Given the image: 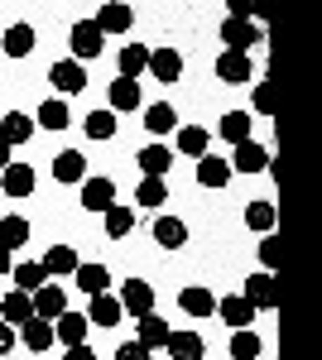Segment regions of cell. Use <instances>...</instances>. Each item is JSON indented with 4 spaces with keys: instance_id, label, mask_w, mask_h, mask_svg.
Segmentation results:
<instances>
[{
    "instance_id": "obj_1",
    "label": "cell",
    "mask_w": 322,
    "mask_h": 360,
    "mask_svg": "<svg viewBox=\"0 0 322 360\" xmlns=\"http://www.w3.org/2000/svg\"><path fill=\"white\" fill-rule=\"evenodd\" d=\"M68 49H73V63L101 58V53H106V34L92 25V20H78V25H73V34H68Z\"/></svg>"
},
{
    "instance_id": "obj_2",
    "label": "cell",
    "mask_w": 322,
    "mask_h": 360,
    "mask_svg": "<svg viewBox=\"0 0 322 360\" xmlns=\"http://www.w3.org/2000/svg\"><path fill=\"white\" fill-rule=\"evenodd\" d=\"M49 82H54V91H63V96H78V91H87V68L73 63V58H63V63L49 68Z\"/></svg>"
},
{
    "instance_id": "obj_3",
    "label": "cell",
    "mask_w": 322,
    "mask_h": 360,
    "mask_svg": "<svg viewBox=\"0 0 322 360\" xmlns=\"http://www.w3.org/2000/svg\"><path fill=\"white\" fill-rule=\"evenodd\" d=\"M245 303L255 307V312H260V307H279V283H274V274H265V269H260V274H250L245 278V293H241Z\"/></svg>"
},
{
    "instance_id": "obj_4",
    "label": "cell",
    "mask_w": 322,
    "mask_h": 360,
    "mask_svg": "<svg viewBox=\"0 0 322 360\" xmlns=\"http://www.w3.org/2000/svg\"><path fill=\"white\" fill-rule=\"evenodd\" d=\"M221 44H226V53H250L260 44V29L250 20H221Z\"/></svg>"
},
{
    "instance_id": "obj_5",
    "label": "cell",
    "mask_w": 322,
    "mask_h": 360,
    "mask_svg": "<svg viewBox=\"0 0 322 360\" xmlns=\"http://www.w3.org/2000/svg\"><path fill=\"white\" fill-rule=\"evenodd\" d=\"M120 307H125L130 317L154 312V283H144V278H125V283H120Z\"/></svg>"
},
{
    "instance_id": "obj_6",
    "label": "cell",
    "mask_w": 322,
    "mask_h": 360,
    "mask_svg": "<svg viewBox=\"0 0 322 360\" xmlns=\"http://www.w3.org/2000/svg\"><path fill=\"white\" fill-rule=\"evenodd\" d=\"M82 207L106 217L111 207H116V183L111 178H82Z\"/></svg>"
},
{
    "instance_id": "obj_7",
    "label": "cell",
    "mask_w": 322,
    "mask_h": 360,
    "mask_svg": "<svg viewBox=\"0 0 322 360\" xmlns=\"http://www.w3.org/2000/svg\"><path fill=\"white\" fill-rule=\"evenodd\" d=\"M29 298H34V317H44V322H58V317L68 312V293H63L58 283H44V288H34Z\"/></svg>"
},
{
    "instance_id": "obj_8",
    "label": "cell",
    "mask_w": 322,
    "mask_h": 360,
    "mask_svg": "<svg viewBox=\"0 0 322 360\" xmlns=\"http://www.w3.org/2000/svg\"><path fill=\"white\" fill-rule=\"evenodd\" d=\"M149 77L154 82H178L183 77V53L178 49H149Z\"/></svg>"
},
{
    "instance_id": "obj_9",
    "label": "cell",
    "mask_w": 322,
    "mask_h": 360,
    "mask_svg": "<svg viewBox=\"0 0 322 360\" xmlns=\"http://www.w3.org/2000/svg\"><path fill=\"white\" fill-rule=\"evenodd\" d=\"M269 164H274V159H269V149H265V144L245 139V144H236V159H231V173H265Z\"/></svg>"
},
{
    "instance_id": "obj_10",
    "label": "cell",
    "mask_w": 322,
    "mask_h": 360,
    "mask_svg": "<svg viewBox=\"0 0 322 360\" xmlns=\"http://www.w3.org/2000/svg\"><path fill=\"white\" fill-rule=\"evenodd\" d=\"M163 351H168V360H202L207 356V341L197 332H168Z\"/></svg>"
},
{
    "instance_id": "obj_11",
    "label": "cell",
    "mask_w": 322,
    "mask_h": 360,
    "mask_svg": "<svg viewBox=\"0 0 322 360\" xmlns=\"http://www.w3.org/2000/svg\"><path fill=\"white\" fill-rule=\"evenodd\" d=\"M34 44H39V34H34V25H10L5 29V39H0V49H5V58H29L34 53Z\"/></svg>"
},
{
    "instance_id": "obj_12",
    "label": "cell",
    "mask_w": 322,
    "mask_h": 360,
    "mask_svg": "<svg viewBox=\"0 0 322 360\" xmlns=\"http://www.w3.org/2000/svg\"><path fill=\"white\" fill-rule=\"evenodd\" d=\"M0 193L5 197H29L34 193V164H20V159H15V164L0 173Z\"/></svg>"
},
{
    "instance_id": "obj_13",
    "label": "cell",
    "mask_w": 322,
    "mask_h": 360,
    "mask_svg": "<svg viewBox=\"0 0 322 360\" xmlns=\"http://www.w3.org/2000/svg\"><path fill=\"white\" fill-rule=\"evenodd\" d=\"M178 307H183L188 317H212V312H216V293H212V288H202V283H188V288L178 293Z\"/></svg>"
},
{
    "instance_id": "obj_14",
    "label": "cell",
    "mask_w": 322,
    "mask_h": 360,
    "mask_svg": "<svg viewBox=\"0 0 322 360\" xmlns=\"http://www.w3.org/2000/svg\"><path fill=\"white\" fill-rule=\"evenodd\" d=\"M135 327H140V336H135V341H140L144 351H163V341H168V332H173V327L163 322L159 312H144V317H140Z\"/></svg>"
},
{
    "instance_id": "obj_15",
    "label": "cell",
    "mask_w": 322,
    "mask_h": 360,
    "mask_svg": "<svg viewBox=\"0 0 322 360\" xmlns=\"http://www.w3.org/2000/svg\"><path fill=\"white\" fill-rule=\"evenodd\" d=\"M68 125H73V111H68L63 96H49L39 106V115H34V130H68Z\"/></svg>"
},
{
    "instance_id": "obj_16",
    "label": "cell",
    "mask_w": 322,
    "mask_h": 360,
    "mask_svg": "<svg viewBox=\"0 0 322 360\" xmlns=\"http://www.w3.org/2000/svg\"><path fill=\"white\" fill-rule=\"evenodd\" d=\"M92 25L101 29V34H125L135 25V10L130 5H101L97 15H92Z\"/></svg>"
},
{
    "instance_id": "obj_17",
    "label": "cell",
    "mask_w": 322,
    "mask_h": 360,
    "mask_svg": "<svg viewBox=\"0 0 322 360\" xmlns=\"http://www.w3.org/2000/svg\"><path fill=\"white\" fill-rule=\"evenodd\" d=\"M154 245L183 250L188 245V221H183V217H159V221H154Z\"/></svg>"
},
{
    "instance_id": "obj_18",
    "label": "cell",
    "mask_w": 322,
    "mask_h": 360,
    "mask_svg": "<svg viewBox=\"0 0 322 360\" xmlns=\"http://www.w3.org/2000/svg\"><path fill=\"white\" fill-rule=\"evenodd\" d=\"M216 77L221 82H250L255 77V63H250V53H221L216 58Z\"/></svg>"
},
{
    "instance_id": "obj_19",
    "label": "cell",
    "mask_w": 322,
    "mask_h": 360,
    "mask_svg": "<svg viewBox=\"0 0 322 360\" xmlns=\"http://www.w3.org/2000/svg\"><path fill=\"white\" fill-rule=\"evenodd\" d=\"M168 164H173V149L159 144V139H149V144L140 149V168H144V178H163Z\"/></svg>"
},
{
    "instance_id": "obj_20",
    "label": "cell",
    "mask_w": 322,
    "mask_h": 360,
    "mask_svg": "<svg viewBox=\"0 0 322 360\" xmlns=\"http://www.w3.org/2000/svg\"><path fill=\"white\" fill-rule=\"evenodd\" d=\"M140 106H144V96H140V82H130V77H116V82H111V106L106 111H140Z\"/></svg>"
},
{
    "instance_id": "obj_21",
    "label": "cell",
    "mask_w": 322,
    "mask_h": 360,
    "mask_svg": "<svg viewBox=\"0 0 322 360\" xmlns=\"http://www.w3.org/2000/svg\"><path fill=\"white\" fill-rule=\"evenodd\" d=\"M144 130H149V139L173 135V130H178V111H173L168 101H154V106L144 111Z\"/></svg>"
},
{
    "instance_id": "obj_22",
    "label": "cell",
    "mask_w": 322,
    "mask_h": 360,
    "mask_svg": "<svg viewBox=\"0 0 322 360\" xmlns=\"http://www.w3.org/2000/svg\"><path fill=\"white\" fill-rule=\"evenodd\" d=\"M87 327H92V322H87L82 312H63V317L54 322V341H63V346H82V341H87Z\"/></svg>"
},
{
    "instance_id": "obj_23",
    "label": "cell",
    "mask_w": 322,
    "mask_h": 360,
    "mask_svg": "<svg viewBox=\"0 0 322 360\" xmlns=\"http://www.w3.org/2000/svg\"><path fill=\"white\" fill-rule=\"evenodd\" d=\"M29 317H34V298L29 293H5V303H0V322H10V327H25Z\"/></svg>"
},
{
    "instance_id": "obj_24",
    "label": "cell",
    "mask_w": 322,
    "mask_h": 360,
    "mask_svg": "<svg viewBox=\"0 0 322 360\" xmlns=\"http://www.w3.org/2000/svg\"><path fill=\"white\" fill-rule=\"evenodd\" d=\"M120 317H125V307H120V298H111V293H97L92 307H87V322H97V327H116Z\"/></svg>"
},
{
    "instance_id": "obj_25",
    "label": "cell",
    "mask_w": 322,
    "mask_h": 360,
    "mask_svg": "<svg viewBox=\"0 0 322 360\" xmlns=\"http://www.w3.org/2000/svg\"><path fill=\"white\" fill-rule=\"evenodd\" d=\"M216 312H221V317H226V327H236V332L255 322V307L245 303L241 293H231V298H216Z\"/></svg>"
},
{
    "instance_id": "obj_26",
    "label": "cell",
    "mask_w": 322,
    "mask_h": 360,
    "mask_svg": "<svg viewBox=\"0 0 322 360\" xmlns=\"http://www.w3.org/2000/svg\"><path fill=\"white\" fill-rule=\"evenodd\" d=\"M173 135H178V154H188V159H202L212 144V130H202V125H178Z\"/></svg>"
},
{
    "instance_id": "obj_27",
    "label": "cell",
    "mask_w": 322,
    "mask_h": 360,
    "mask_svg": "<svg viewBox=\"0 0 322 360\" xmlns=\"http://www.w3.org/2000/svg\"><path fill=\"white\" fill-rule=\"evenodd\" d=\"M197 183H202V188H226V183H231V164L216 159V154H202V159H197Z\"/></svg>"
},
{
    "instance_id": "obj_28",
    "label": "cell",
    "mask_w": 322,
    "mask_h": 360,
    "mask_svg": "<svg viewBox=\"0 0 322 360\" xmlns=\"http://www.w3.org/2000/svg\"><path fill=\"white\" fill-rule=\"evenodd\" d=\"M0 139L15 149V144H25V139H34V115L25 111H10L5 120H0Z\"/></svg>"
},
{
    "instance_id": "obj_29",
    "label": "cell",
    "mask_w": 322,
    "mask_h": 360,
    "mask_svg": "<svg viewBox=\"0 0 322 360\" xmlns=\"http://www.w3.org/2000/svg\"><path fill=\"white\" fill-rule=\"evenodd\" d=\"M54 178L58 183H82V178H87V159H82L78 149H63L54 159Z\"/></svg>"
},
{
    "instance_id": "obj_30",
    "label": "cell",
    "mask_w": 322,
    "mask_h": 360,
    "mask_svg": "<svg viewBox=\"0 0 322 360\" xmlns=\"http://www.w3.org/2000/svg\"><path fill=\"white\" fill-rule=\"evenodd\" d=\"M216 135L226 139L231 149H236V144H245V139H250V111H226V115H221V130H216Z\"/></svg>"
},
{
    "instance_id": "obj_31",
    "label": "cell",
    "mask_w": 322,
    "mask_h": 360,
    "mask_svg": "<svg viewBox=\"0 0 322 360\" xmlns=\"http://www.w3.org/2000/svg\"><path fill=\"white\" fill-rule=\"evenodd\" d=\"M39 264H44V274H78L82 259H78V250H73V245H54Z\"/></svg>"
},
{
    "instance_id": "obj_32",
    "label": "cell",
    "mask_w": 322,
    "mask_h": 360,
    "mask_svg": "<svg viewBox=\"0 0 322 360\" xmlns=\"http://www.w3.org/2000/svg\"><path fill=\"white\" fill-rule=\"evenodd\" d=\"M73 278H78V288L87 293V298H97V293H106V288H111V274L101 269V264H78V274H73Z\"/></svg>"
},
{
    "instance_id": "obj_33",
    "label": "cell",
    "mask_w": 322,
    "mask_h": 360,
    "mask_svg": "<svg viewBox=\"0 0 322 360\" xmlns=\"http://www.w3.org/2000/svg\"><path fill=\"white\" fill-rule=\"evenodd\" d=\"M20 336H25L29 351H49V346H54V322H44V317H29L25 327H20Z\"/></svg>"
},
{
    "instance_id": "obj_34",
    "label": "cell",
    "mask_w": 322,
    "mask_h": 360,
    "mask_svg": "<svg viewBox=\"0 0 322 360\" xmlns=\"http://www.w3.org/2000/svg\"><path fill=\"white\" fill-rule=\"evenodd\" d=\"M140 72H149V49H144V44H130V49H120V77L140 82Z\"/></svg>"
},
{
    "instance_id": "obj_35",
    "label": "cell",
    "mask_w": 322,
    "mask_h": 360,
    "mask_svg": "<svg viewBox=\"0 0 322 360\" xmlns=\"http://www.w3.org/2000/svg\"><path fill=\"white\" fill-rule=\"evenodd\" d=\"M10 274H15V288H20V293H34V288H44V283H49V274H44V264H39V259L15 264Z\"/></svg>"
},
{
    "instance_id": "obj_36",
    "label": "cell",
    "mask_w": 322,
    "mask_h": 360,
    "mask_svg": "<svg viewBox=\"0 0 322 360\" xmlns=\"http://www.w3.org/2000/svg\"><path fill=\"white\" fill-rule=\"evenodd\" d=\"M245 226L255 236H274V202H250L245 207Z\"/></svg>"
},
{
    "instance_id": "obj_37",
    "label": "cell",
    "mask_w": 322,
    "mask_h": 360,
    "mask_svg": "<svg viewBox=\"0 0 322 360\" xmlns=\"http://www.w3.org/2000/svg\"><path fill=\"white\" fill-rule=\"evenodd\" d=\"M101 221H106V236H111V240H125V236L135 231V207H111Z\"/></svg>"
},
{
    "instance_id": "obj_38",
    "label": "cell",
    "mask_w": 322,
    "mask_h": 360,
    "mask_svg": "<svg viewBox=\"0 0 322 360\" xmlns=\"http://www.w3.org/2000/svg\"><path fill=\"white\" fill-rule=\"evenodd\" d=\"M163 202H168L163 178H140V188H135V207H163Z\"/></svg>"
},
{
    "instance_id": "obj_39",
    "label": "cell",
    "mask_w": 322,
    "mask_h": 360,
    "mask_svg": "<svg viewBox=\"0 0 322 360\" xmlns=\"http://www.w3.org/2000/svg\"><path fill=\"white\" fill-rule=\"evenodd\" d=\"M260 351H265V341L250 332V327H241V332L231 336V360H255Z\"/></svg>"
},
{
    "instance_id": "obj_40",
    "label": "cell",
    "mask_w": 322,
    "mask_h": 360,
    "mask_svg": "<svg viewBox=\"0 0 322 360\" xmlns=\"http://www.w3.org/2000/svg\"><path fill=\"white\" fill-rule=\"evenodd\" d=\"M0 245H5V250L29 245V221H25V217H5V221H0Z\"/></svg>"
},
{
    "instance_id": "obj_41",
    "label": "cell",
    "mask_w": 322,
    "mask_h": 360,
    "mask_svg": "<svg viewBox=\"0 0 322 360\" xmlns=\"http://www.w3.org/2000/svg\"><path fill=\"white\" fill-rule=\"evenodd\" d=\"M82 130L92 139H111L116 135V111H92L87 120H82Z\"/></svg>"
},
{
    "instance_id": "obj_42",
    "label": "cell",
    "mask_w": 322,
    "mask_h": 360,
    "mask_svg": "<svg viewBox=\"0 0 322 360\" xmlns=\"http://www.w3.org/2000/svg\"><path fill=\"white\" fill-rule=\"evenodd\" d=\"M250 106H255L260 115H274V86H269V77L255 86V91H250Z\"/></svg>"
},
{
    "instance_id": "obj_43",
    "label": "cell",
    "mask_w": 322,
    "mask_h": 360,
    "mask_svg": "<svg viewBox=\"0 0 322 360\" xmlns=\"http://www.w3.org/2000/svg\"><path fill=\"white\" fill-rule=\"evenodd\" d=\"M279 250H284V240H279V236H260V259H265V274H274Z\"/></svg>"
},
{
    "instance_id": "obj_44",
    "label": "cell",
    "mask_w": 322,
    "mask_h": 360,
    "mask_svg": "<svg viewBox=\"0 0 322 360\" xmlns=\"http://www.w3.org/2000/svg\"><path fill=\"white\" fill-rule=\"evenodd\" d=\"M111 360H154V351H144L140 341H125V346H120V351H116Z\"/></svg>"
},
{
    "instance_id": "obj_45",
    "label": "cell",
    "mask_w": 322,
    "mask_h": 360,
    "mask_svg": "<svg viewBox=\"0 0 322 360\" xmlns=\"http://www.w3.org/2000/svg\"><path fill=\"white\" fill-rule=\"evenodd\" d=\"M10 346H15V327H10V322H0V360L10 356Z\"/></svg>"
},
{
    "instance_id": "obj_46",
    "label": "cell",
    "mask_w": 322,
    "mask_h": 360,
    "mask_svg": "<svg viewBox=\"0 0 322 360\" xmlns=\"http://www.w3.org/2000/svg\"><path fill=\"white\" fill-rule=\"evenodd\" d=\"M63 360H97V351L82 341V346H68V356H63Z\"/></svg>"
},
{
    "instance_id": "obj_47",
    "label": "cell",
    "mask_w": 322,
    "mask_h": 360,
    "mask_svg": "<svg viewBox=\"0 0 322 360\" xmlns=\"http://www.w3.org/2000/svg\"><path fill=\"white\" fill-rule=\"evenodd\" d=\"M10 269H15V259H10V250L0 245V274H10Z\"/></svg>"
},
{
    "instance_id": "obj_48",
    "label": "cell",
    "mask_w": 322,
    "mask_h": 360,
    "mask_svg": "<svg viewBox=\"0 0 322 360\" xmlns=\"http://www.w3.org/2000/svg\"><path fill=\"white\" fill-rule=\"evenodd\" d=\"M15 164V159H10V144H5V139H0V173H5V168Z\"/></svg>"
}]
</instances>
